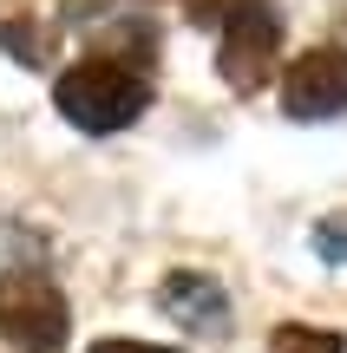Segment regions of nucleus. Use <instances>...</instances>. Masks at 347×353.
I'll use <instances>...</instances> for the list:
<instances>
[{"instance_id": "f257e3e1", "label": "nucleus", "mask_w": 347, "mask_h": 353, "mask_svg": "<svg viewBox=\"0 0 347 353\" xmlns=\"http://www.w3.org/2000/svg\"><path fill=\"white\" fill-rule=\"evenodd\" d=\"M52 105H59L66 125L92 131V138H112V131H125L131 118H144L151 85H144V72H131L125 59H105V52H92V59H79L72 72H59Z\"/></svg>"}, {"instance_id": "f03ea898", "label": "nucleus", "mask_w": 347, "mask_h": 353, "mask_svg": "<svg viewBox=\"0 0 347 353\" xmlns=\"http://www.w3.org/2000/svg\"><path fill=\"white\" fill-rule=\"evenodd\" d=\"M66 334H72V307L52 288L46 275H7L0 281V341L20 353H66Z\"/></svg>"}, {"instance_id": "7ed1b4c3", "label": "nucleus", "mask_w": 347, "mask_h": 353, "mask_svg": "<svg viewBox=\"0 0 347 353\" xmlns=\"http://www.w3.org/2000/svg\"><path fill=\"white\" fill-rule=\"evenodd\" d=\"M282 112L301 118V125L347 112V52L341 46H315L282 72Z\"/></svg>"}, {"instance_id": "20e7f679", "label": "nucleus", "mask_w": 347, "mask_h": 353, "mask_svg": "<svg viewBox=\"0 0 347 353\" xmlns=\"http://www.w3.org/2000/svg\"><path fill=\"white\" fill-rule=\"evenodd\" d=\"M275 52H282V26H275V0H269V7L243 13L236 26H223L217 72L230 79L236 92H256V85H269V72H275Z\"/></svg>"}, {"instance_id": "39448f33", "label": "nucleus", "mask_w": 347, "mask_h": 353, "mask_svg": "<svg viewBox=\"0 0 347 353\" xmlns=\"http://www.w3.org/2000/svg\"><path fill=\"white\" fill-rule=\"evenodd\" d=\"M157 307H164L184 334H217L223 321H230V294H223L210 275H190V268H184V275H164Z\"/></svg>"}, {"instance_id": "423d86ee", "label": "nucleus", "mask_w": 347, "mask_h": 353, "mask_svg": "<svg viewBox=\"0 0 347 353\" xmlns=\"http://www.w3.org/2000/svg\"><path fill=\"white\" fill-rule=\"evenodd\" d=\"M269 7V0H184V20L204 26V33H223V26H236L243 13Z\"/></svg>"}, {"instance_id": "0eeeda50", "label": "nucleus", "mask_w": 347, "mask_h": 353, "mask_svg": "<svg viewBox=\"0 0 347 353\" xmlns=\"http://www.w3.org/2000/svg\"><path fill=\"white\" fill-rule=\"evenodd\" d=\"M269 353H347L341 334H321V327H301V321H288V327L269 334Z\"/></svg>"}, {"instance_id": "6e6552de", "label": "nucleus", "mask_w": 347, "mask_h": 353, "mask_svg": "<svg viewBox=\"0 0 347 353\" xmlns=\"http://www.w3.org/2000/svg\"><path fill=\"white\" fill-rule=\"evenodd\" d=\"M315 255H321V262H347V210L315 223Z\"/></svg>"}, {"instance_id": "1a4fd4ad", "label": "nucleus", "mask_w": 347, "mask_h": 353, "mask_svg": "<svg viewBox=\"0 0 347 353\" xmlns=\"http://www.w3.org/2000/svg\"><path fill=\"white\" fill-rule=\"evenodd\" d=\"M26 33H33L26 20H7V26H0V46H7V52H20L26 65H46V39H26Z\"/></svg>"}, {"instance_id": "9d476101", "label": "nucleus", "mask_w": 347, "mask_h": 353, "mask_svg": "<svg viewBox=\"0 0 347 353\" xmlns=\"http://www.w3.org/2000/svg\"><path fill=\"white\" fill-rule=\"evenodd\" d=\"M92 353H177V347H151V341H99Z\"/></svg>"}]
</instances>
